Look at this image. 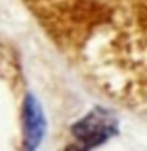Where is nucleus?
I'll list each match as a JSON object with an SVG mask.
<instances>
[{"instance_id": "obj_2", "label": "nucleus", "mask_w": 147, "mask_h": 151, "mask_svg": "<svg viewBox=\"0 0 147 151\" xmlns=\"http://www.w3.org/2000/svg\"><path fill=\"white\" fill-rule=\"evenodd\" d=\"M43 129H45V123H43L40 108L33 98H28L25 104V133H27V142L30 148L39 144L43 135Z\"/></svg>"}, {"instance_id": "obj_1", "label": "nucleus", "mask_w": 147, "mask_h": 151, "mask_svg": "<svg viewBox=\"0 0 147 151\" xmlns=\"http://www.w3.org/2000/svg\"><path fill=\"white\" fill-rule=\"evenodd\" d=\"M112 130H113V124L107 122L98 113L97 116L91 114L89 117L83 119L73 129V132H75L79 141L86 142V144L89 142L91 145H97L98 142L104 141L107 136L112 135Z\"/></svg>"}]
</instances>
